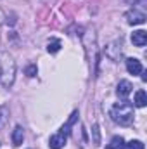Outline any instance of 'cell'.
<instances>
[{
  "instance_id": "6da1fadb",
  "label": "cell",
  "mask_w": 147,
  "mask_h": 149,
  "mask_svg": "<svg viewBox=\"0 0 147 149\" xmlns=\"http://www.w3.org/2000/svg\"><path fill=\"white\" fill-rule=\"evenodd\" d=\"M109 116L114 123H119V125L126 127V125H130V123L133 121V104H132L130 101L123 99V101L116 102V104L111 108Z\"/></svg>"
},
{
  "instance_id": "7a4b0ae2",
  "label": "cell",
  "mask_w": 147,
  "mask_h": 149,
  "mask_svg": "<svg viewBox=\"0 0 147 149\" xmlns=\"http://www.w3.org/2000/svg\"><path fill=\"white\" fill-rule=\"evenodd\" d=\"M14 80H16V63L7 52L0 50V83L9 88L12 87Z\"/></svg>"
},
{
  "instance_id": "3957f363",
  "label": "cell",
  "mask_w": 147,
  "mask_h": 149,
  "mask_svg": "<svg viewBox=\"0 0 147 149\" xmlns=\"http://www.w3.org/2000/svg\"><path fill=\"white\" fill-rule=\"evenodd\" d=\"M126 19L130 24H144L146 23V12L144 10H139L137 7L130 12H126Z\"/></svg>"
},
{
  "instance_id": "277c9868",
  "label": "cell",
  "mask_w": 147,
  "mask_h": 149,
  "mask_svg": "<svg viewBox=\"0 0 147 149\" xmlns=\"http://www.w3.org/2000/svg\"><path fill=\"white\" fill-rule=\"evenodd\" d=\"M132 90H133V85H132V81H128V80H121V81L118 83V87H116V94H118V97H121V99L128 97V95L132 94Z\"/></svg>"
},
{
  "instance_id": "5b68a950",
  "label": "cell",
  "mask_w": 147,
  "mask_h": 149,
  "mask_svg": "<svg viewBox=\"0 0 147 149\" xmlns=\"http://www.w3.org/2000/svg\"><path fill=\"white\" fill-rule=\"evenodd\" d=\"M66 141H68V135L62 134V132H59V134H55V135L50 137L49 146H50V149H62L64 144H66Z\"/></svg>"
},
{
  "instance_id": "8992f818",
  "label": "cell",
  "mask_w": 147,
  "mask_h": 149,
  "mask_svg": "<svg viewBox=\"0 0 147 149\" xmlns=\"http://www.w3.org/2000/svg\"><path fill=\"white\" fill-rule=\"evenodd\" d=\"M126 70H128V73L130 74H140L142 71H144L142 63H140L139 59H135V57L126 59Z\"/></svg>"
},
{
  "instance_id": "52a82bcc",
  "label": "cell",
  "mask_w": 147,
  "mask_h": 149,
  "mask_svg": "<svg viewBox=\"0 0 147 149\" xmlns=\"http://www.w3.org/2000/svg\"><path fill=\"white\" fill-rule=\"evenodd\" d=\"M132 42H133V45H137V47H144L147 43V31H144V30L133 31V33H132Z\"/></svg>"
},
{
  "instance_id": "ba28073f",
  "label": "cell",
  "mask_w": 147,
  "mask_h": 149,
  "mask_svg": "<svg viewBox=\"0 0 147 149\" xmlns=\"http://www.w3.org/2000/svg\"><path fill=\"white\" fill-rule=\"evenodd\" d=\"M23 139H24L23 127H21V125H17V127L12 130V144H14V146H21V144H23Z\"/></svg>"
},
{
  "instance_id": "9c48e42d",
  "label": "cell",
  "mask_w": 147,
  "mask_h": 149,
  "mask_svg": "<svg viewBox=\"0 0 147 149\" xmlns=\"http://www.w3.org/2000/svg\"><path fill=\"white\" fill-rule=\"evenodd\" d=\"M146 104H147L146 90H137V92H135V106H137V108H144Z\"/></svg>"
},
{
  "instance_id": "30bf717a",
  "label": "cell",
  "mask_w": 147,
  "mask_h": 149,
  "mask_svg": "<svg viewBox=\"0 0 147 149\" xmlns=\"http://www.w3.org/2000/svg\"><path fill=\"white\" fill-rule=\"evenodd\" d=\"M76 120H78V111H73V113H71V116H69V120H68V123H66V125H64V127L61 128V132L68 135V132H69V128L73 127V123L76 121Z\"/></svg>"
},
{
  "instance_id": "8fae6325",
  "label": "cell",
  "mask_w": 147,
  "mask_h": 149,
  "mask_svg": "<svg viewBox=\"0 0 147 149\" xmlns=\"http://www.w3.org/2000/svg\"><path fill=\"white\" fill-rule=\"evenodd\" d=\"M47 50H49L50 54L59 52V50H61V42H59V40H50L49 45H47Z\"/></svg>"
},
{
  "instance_id": "7c38bea8",
  "label": "cell",
  "mask_w": 147,
  "mask_h": 149,
  "mask_svg": "<svg viewBox=\"0 0 147 149\" xmlns=\"http://www.w3.org/2000/svg\"><path fill=\"white\" fill-rule=\"evenodd\" d=\"M92 135H94V144L95 146H101V130H99V125L97 123L92 127Z\"/></svg>"
},
{
  "instance_id": "4fadbf2b",
  "label": "cell",
  "mask_w": 147,
  "mask_h": 149,
  "mask_svg": "<svg viewBox=\"0 0 147 149\" xmlns=\"http://www.w3.org/2000/svg\"><path fill=\"white\" fill-rule=\"evenodd\" d=\"M111 146L114 149H121L123 146H125V141H123V137H112V141H111Z\"/></svg>"
},
{
  "instance_id": "5bb4252c",
  "label": "cell",
  "mask_w": 147,
  "mask_h": 149,
  "mask_svg": "<svg viewBox=\"0 0 147 149\" xmlns=\"http://www.w3.org/2000/svg\"><path fill=\"white\" fill-rule=\"evenodd\" d=\"M126 149H146V146L140 142V141H130L128 144H125Z\"/></svg>"
},
{
  "instance_id": "9a60e30c",
  "label": "cell",
  "mask_w": 147,
  "mask_h": 149,
  "mask_svg": "<svg viewBox=\"0 0 147 149\" xmlns=\"http://www.w3.org/2000/svg\"><path fill=\"white\" fill-rule=\"evenodd\" d=\"M26 74H28V76H35V74H37V66H35V64L28 66V68H26Z\"/></svg>"
},
{
  "instance_id": "2e32d148",
  "label": "cell",
  "mask_w": 147,
  "mask_h": 149,
  "mask_svg": "<svg viewBox=\"0 0 147 149\" xmlns=\"http://www.w3.org/2000/svg\"><path fill=\"white\" fill-rule=\"evenodd\" d=\"M121 2H125V3H137V0H121Z\"/></svg>"
},
{
  "instance_id": "e0dca14e",
  "label": "cell",
  "mask_w": 147,
  "mask_h": 149,
  "mask_svg": "<svg viewBox=\"0 0 147 149\" xmlns=\"http://www.w3.org/2000/svg\"><path fill=\"white\" fill-rule=\"evenodd\" d=\"M106 149H114V148H112V146H111V144H109V146H107V148H106Z\"/></svg>"
}]
</instances>
